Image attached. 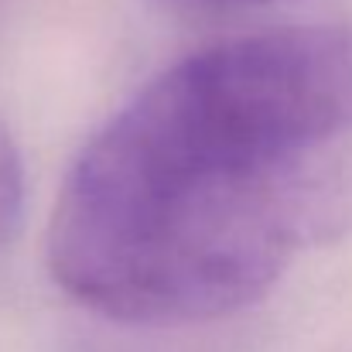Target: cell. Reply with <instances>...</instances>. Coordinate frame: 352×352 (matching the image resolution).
<instances>
[{
	"label": "cell",
	"instance_id": "obj_1",
	"mask_svg": "<svg viewBox=\"0 0 352 352\" xmlns=\"http://www.w3.org/2000/svg\"><path fill=\"white\" fill-rule=\"evenodd\" d=\"M352 233V24L206 45L154 76L76 157L48 270L137 325L243 311Z\"/></svg>",
	"mask_w": 352,
	"mask_h": 352
},
{
	"label": "cell",
	"instance_id": "obj_2",
	"mask_svg": "<svg viewBox=\"0 0 352 352\" xmlns=\"http://www.w3.org/2000/svg\"><path fill=\"white\" fill-rule=\"evenodd\" d=\"M24 212V168H21V151L0 120V246L10 243V236L21 226Z\"/></svg>",
	"mask_w": 352,
	"mask_h": 352
},
{
	"label": "cell",
	"instance_id": "obj_3",
	"mask_svg": "<svg viewBox=\"0 0 352 352\" xmlns=\"http://www.w3.org/2000/svg\"><path fill=\"white\" fill-rule=\"evenodd\" d=\"M202 3H219V7H253V3H274V0H202Z\"/></svg>",
	"mask_w": 352,
	"mask_h": 352
}]
</instances>
